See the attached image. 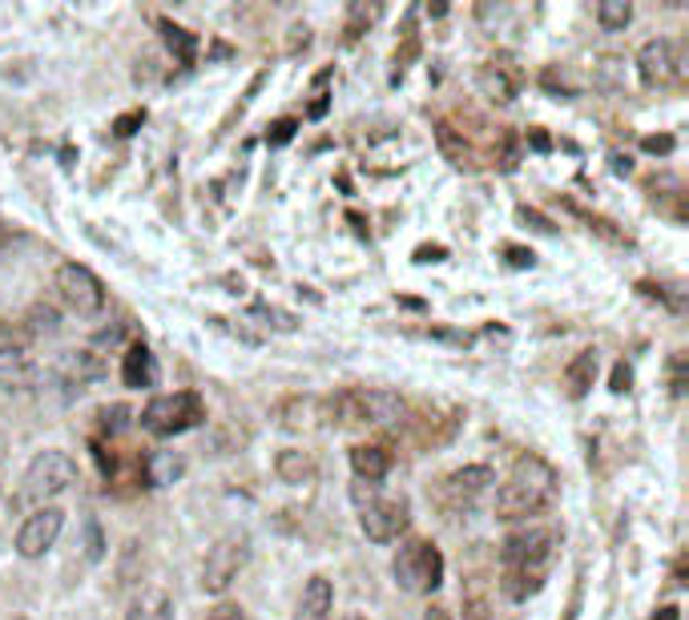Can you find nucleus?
<instances>
[{"mask_svg":"<svg viewBox=\"0 0 689 620\" xmlns=\"http://www.w3.org/2000/svg\"><path fill=\"white\" fill-rule=\"evenodd\" d=\"M557 544H561V535L552 532V528H524V532L508 535L505 548H500V560H505L500 589H505L508 600L524 605V600H533L536 592L545 589Z\"/></svg>","mask_w":689,"mask_h":620,"instance_id":"1","label":"nucleus"},{"mask_svg":"<svg viewBox=\"0 0 689 620\" xmlns=\"http://www.w3.org/2000/svg\"><path fill=\"white\" fill-rule=\"evenodd\" d=\"M557 500V472L540 455H521L496 492V520H528Z\"/></svg>","mask_w":689,"mask_h":620,"instance_id":"2","label":"nucleus"},{"mask_svg":"<svg viewBox=\"0 0 689 620\" xmlns=\"http://www.w3.org/2000/svg\"><path fill=\"white\" fill-rule=\"evenodd\" d=\"M323 411L331 423H347V427H383L404 415V399L383 387H352L339 391L335 399H327Z\"/></svg>","mask_w":689,"mask_h":620,"instance_id":"3","label":"nucleus"},{"mask_svg":"<svg viewBox=\"0 0 689 620\" xmlns=\"http://www.w3.org/2000/svg\"><path fill=\"white\" fill-rule=\"evenodd\" d=\"M392 577L411 596H428L444 584V552L432 540H404L392 560Z\"/></svg>","mask_w":689,"mask_h":620,"instance_id":"4","label":"nucleus"},{"mask_svg":"<svg viewBox=\"0 0 689 620\" xmlns=\"http://www.w3.org/2000/svg\"><path fill=\"white\" fill-rule=\"evenodd\" d=\"M73 479H77V460H73L69 451L61 448L37 451L33 464L25 467V479H21V500L44 507V500H56L61 492H69Z\"/></svg>","mask_w":689,"mask_h":620,"instance_id":"5","label":"nucleus"},{"mask_svg":"<svg viewBox=\"0 0 689 620\" xmlns=\"http://www.w3.org/2000/svg\"><path fill=\"white\" fill-rule=\"evenodd\" d=\"M206 419V403L197 391H174V395H154L145 408H141V427L150 436H182L190 427Z\"/></svg>","mask_w":689,"mask_h":620,"instance_id":"6","label":"nucleus"},{"mask_svg":"<svg viewBox=\"0 0 689 620\" xmlns=\"http://www.w3.org/2000/svg\"><path fill=\"white\" fill-rule=\"evenodd\" d=\"M251 564V535L246 532H226L214 540V548L206 552V564H202V592L210 596H222L239 572Z\"/></svg>","mask_w":689,"mask_h":620,"instance_id":"7","label":"nucleus"},{"mask_svg":"<svg viewBox=\"0 0 689 620\" xmlns=\"http://www.w3.org/2000/svg\"><path fill=\"white\" fill-rule=\"evenodd\" d=\"M53 286H56V295H61V302H65L73 314H81V319H93V314L105 310V286H101L98 274L89 267H81V262H61Z\"/></svg>","mask_w":689,"mask_h":620,"instance_id":"8","label":"nucleus"},{"mask_svg":"<svg viewBox=\"0 0 689 620\" xmlns=\"http://www.w3.org/2000/svg\"><path fill=\"white\" fill-rule=\"evenodd\" d=\"M359 524H363V535L375 540V544H392L408 532L411 524V507L408 500H371V504L359 507Z\"/></svg>","mask_w":689,"mask_h":620,"instance_id":"9","label":"nucleus"},{"mask_svg":"<svg viewBox=\"0 0 689 620\" xmlns=\"http://www.w3.org/2000/svg\"><path fill=\"white\" fill-rule=\"evenodd\" d=\"M65 528V512L56 504H44L37 507L25 524H21V532H16V552L25 556V560H41L44 552L56 544V535Z\"/></svg>","mask_w":689,"mask_h":620,"instance_id":"10","label":"nucleus"},{"mask_svg":"<svg viewBox=\"0 0 689 620\" xmlns=\"http://www.w3.org/2000/svg\"><path fill=\"white\" fill-rule=\"evenodd\" d=\"M637 73H641V81L649 89H665V85H674L681 77V53H677V44L669 37H653V41L641 44V53H637Z\"/></svg>","mask_w":689,"mask_h":620,"instance_id":"11","label":"nucleus"},{"mask_svg":"<svg viewBox=\"0 0 689 620\" xmlns=\"http://www.w3.org/2000/svg\"><path fill=\"white\" fill-rule=\"evenodd\" d=\"M493 479H496L493 467H484V464L460 467V472H451V476L439 479V500L448 507H472L480 495L488 492Z\"/></svg>","mask_w":689,"mask_h":620,"instance_id":"12","label":"nucleus"},{"mask_svg":"<svg viewBox=\"0 0 689 620\" xmlns=\"http://www.w3.org/2000/svg\"><path fill=\"white\" fill-rule=\"evenodd\" d=\"M41 383V366L28 354V347L0 343V387L4 391H33Z\"/></svg>","mask_w":689,"mask_h":620,"instance_id":"13","label":"nucleus"},{"mask_svg":"<svg viewBox=\"0 0 689 620\" xmlns=\"http://www.w3.org/2000/svg\"><path fill=\"white\" fill-rule=\"evenodd\" d=\"M53 371H56V379H65L69 387H77V391H81L85 383H98L101 375H105V363H101L98 351H89V347H77V351L61 354Z\"/></svg>","mask_w":689,"mask_h":620,"instance_id":"14","label":"nucleus"},{"mask_svg":"<svg viewBox=\"0 0 689 620\" xmlns=\"http://www.w3.org/2000/svg\"><path fill=\"white\" fill-rule=\"evenodd\" d=\"M331 608H335V584L327 577H310L298 596L295 620H331Z\"/></svg>","mask_w":689,"mask_h":620,"instance_id":"15","label":"nucleus"},{"mask_svg":"<svg viewBox=\"0 0 689 620\" xmlns=\"http://www.w3.org/2000/svg\"><path fill=\"white\" fill-rule=\"evenodd\" d=\"M122 379H126V387H154L157 383V359L145 343H133L122 354Z\"/></svg>","mask_w":689,"mask_h":620,"instance_id":"16","label":"nucleus"},{"mask_svg":"<svg viewBox=\"0 0 689 620\" xmlns=\"http://www.w3.org/2000/svg\"><path fill=\"white\" fill-rule=\"evenodd\" d=\"M476 85L484 98L500 101V105H508V101L516 98V77L508 69V61H488V65H480Z\"/></svg>","mask_w":689,"mask_h":620,"instance_id":"17","label":"nucleus"},{"mask_svg":"<svg viewBox=\"0 0 689 620\" xmlns=\"http://www.w3.org/2000/svg\"><path fill=\"white\" fill-rule=\"evenodd\" d=\"M352 472L363 483H380L392 472V451L375 448V443H359V448H352Z\"/></svg>","mask_w":689,"mask_h":620,"instance_id":"18","label":"nucleus"},{"mask_svg":"<svg viewBox=\"0 0 689 620\" xmlns=\"http://www.w3.org/2000/svg\"><path fill=\"white\" fill-rule=\"evenodd\" d=\"M319 419H323V403H319V399H303V395H295V399H286L279 408V423L286 431H310Z\"/></svg>","mask_w":689,"mask_h":620,"instance_id":"19","label":"nucleus"},{"mask_svg":"<svg viewBox=\"0 0 689 620\" xmlns=\"http://www.w3.org/2000/svg\"><path fill=\"white\" fill-rule=\"evenodd\" d=\"M275 472H279L282 483H315V476H319V467H315V460H310L307 451H295L286 448L275 455Z\"/></svg>","mask_w":689,"mask_h":620,"instance_id":"20","label":"nucleus"},{"mask_svg":"<svg viewBox=\"0 0 689 620\" xmlns=\"http://www.w3.org/2000/svg\"><path fill=\"white\" fill-rule=\"evenodd\" d=\"M126 620H174V600H169L166 592L145 589L138 600L126 608Z\"/></svg>","mask_w":689,"mask_h":620,"instance_id":"21","label":"nucleus"},{"mask_svg":"<svg viewBox=\"0 0 689 620\" xmlns=\"http://www.w3.org/2000/svg\"><path fill=\"white\" fill-rule=\"evenodd\" d=\"M592 379H597V351H580L573 363L564 366V387H569V395H573V399L589 395Z\"/></svg>","mask_w":689,"mask_h":620,"instance_id":"22","label":"nucleus"},{"mask_svg":"<svg viewBox=\"0 0 689 620\" xmlns=\"http://www.w3.org/2000/svg\"><path fill=\"white\" fill-rule=\"evenodd\" d=\"M157 28H162V37H166V44H169V53L178 56L182 65H194V56H197V37L190 33V28H182V25H174V21H157Z\"/></svg>","mask_w":689,"mask_h":620,"instance_id":"23","label":"nucleus"},{"mask_svg":"<svg viewBox=\"0 0 689 620\" xmlns=\"http://www.w3.org/2000/svg\"><path fill=\"white\" fill-rule=\"evenodd\" d=\"M56 326H61V319H56V310L44 307V302H33V307L25 310V319H21V331H25L28 338L56 335Z\"/></svg>","mask_w":689,"mask_h":620,"instance_id":"24","label":"nucleus"},{"mask_svg":"<svg viewBox=\"0 0 689 620\" xmlns=\"http://www.w3.org/2000/svg\"><path fill=\"white\" fill-rule=\"evenodd\" d=\"M592 85L605 89V93H621L625 89V61L621 56H601L592 65Z\"/></svg>","mask_w":689,"mask_h":620,"instance_id":"25","label":"nucleus"},{"mask_svg":"<svg viewBox=\"0 0 689 620\" xmlns=\"http://www.w3.org/2000/svg\"><path fill=\"white\" fill-rule=\"evenodd\" d=\"M597 21H601L605 33H621V28L634 21V4L629 0H601L597 4Z\"/></svg>","mask_w":689,"mask_h":620,"instance_id":"26","label":"nucleus"},{"mask_svg":"<svg viewBox=\"0 0 689 620\" xmlns=\"http://www.w3.org/2000/svg\"><path fill=\"white\" fill-rule=\"evenodd\" d=\"M178 472H182V464H178L174 455H154V460H150V483H154V488L169 483V479L178 476Z\"/></svg>","mask_w":689,"mask_h":620,"instance_id":"27","label":"nucleus"},{"mask_svg":"<svg viewBox=\"0 0 689 620\" xmlns=\"http://www.w3.org/2000/svg\"><path fill=\"white\" fill-rule=\"evenodd\" d=\"M540 85H545V89H552V93H561V98H573V93H577V85L569 81V73H561L557 65H552V69H545Z\"/></svg>","mask_w":689,"mask_h":620,"instance_id":"28","label":"nucleus"},{"mask_svg":"<svg viewBox=\"0 0 689 620\" xmlns=\"http://www.w3.org/2000/svg\"><path fill=\"white\" fill-rule=\"evenodd\" d=\"M295 133H298L295 117H282V121H275V126L267 129V145H275V150H279V145H286V141L295 138Z\"/></svg>","mask_w":689,"mask_h":620,"instance_id":"29","label":"nucleus"},{"mask_svg":"<svg viewBox=\"0 0 689 620\" xmlns=\"http://www.w3.org/2000/svg\"><path fill=\"white\" fill-rule=\"evenodd\" d=\"M126 415L129 408H122V403H117V408H105L101 411V427H105V431H122V427H126Z\"/></svg>","mask_w":689,"mask_h":620,"instance_id":"30","label":"nucleus"},{"mask_svg":"<svg viewBox=\"0 0 689 620\" xmlns=\"http://www.w3.org/2000/svg\"><path fill=\"white\" fill-rule=\"evenodd\" d=\"M206 620H251L242 605H218Z\"/></svg>","mask_w":689,"mask_h":620,"instance_id":"31","label":"nucleus"},{"mask_svg":"<svg viewBox=\"0 0 689 620\" xmlns=\"http://www.w3.org/2000/svg\"><path fill=\"white\" fill-rule=\"evenodd\" d=\"M310 44V28L307 25H291V41H286V49L291 53H298V49H307Z\"/></svg>","mask_w":689,"mask_h":620,"instance_id":"32","label":"nucleus"},{"mask_svg":"<svg viewBox=\"0 0 689 620\" xmlns=\"http://www.w3.org/2000/svg\"><path fill=\"white\" fill-rule=\"evenodd\" d=\"M508 262H512V267H533L536 262V254L533 250H524V246H508Z\"/></svg>","mask_w":689,"mask_h":620,"instance_id":"33","label":"nucleus"},{"mask_svg":"<svg viewBox=\"0 0 689 620\" xmlns=\"http://www.w3.org/2000/svg\"><path fill=\"white\" fill-rule=\"evenodd\" d=\"M141 121H145V113H126V117H117V126H113V129H117V133H122V138H129V133H133V126H141Z\"/></svg>","mask_w":689,"mask_h":620,"instance_id":"34","label":"nucleus"},{"mask_svg":"<svg viewBox=\"0 0 689 620\" xmlns=\"http://www.w3.org/2000/svg\"><path fill=\"white\" fill-rule=\"evenodd\" d=\"M641 145H646L649 154H669V150H674V138H646Z\"/></svg>","mask_w":689,"mask_h":620,"instance_id":"35","label":"nucleus"},{"mask_svg":"<svg viewBox=\"0 0 689 620\" xmlns=\"http://www.w3.org/2000/svg\"><path fill=\"white\" fill-rule=\"evenodd\" d=\"M629 379H634V375H629V366L625 363H617V371H613V391H629Z\"/></svg>","mask_w":689,"mask_h":620,"instance_id":"36","label":"nucleus"},{"mask_svg":"<svg viewBox=\"0 0 689 620\" xmlns=\"http://www.w3.org/2000/svg\"><path fill=\"white\" fill-rule=\"evenodd\" d=\"M439 258H444V250H439V246H432V250H428V246H423V250H416V262H439Z\"/></svg>","mask_w":689,"mask_h":620,"instance_id":"37","label":"nucleus"},{"mask_svg":"<svg viewBox=\"0 0 689 620\" xmlns=\"http://www.w3.org/2000/svg\"><path fill=\"white\" fill-rule=\"evenodd\" d=\"M653 620H681V608L665 605V608H658V612H653Z\"/></svg>","mask_w":689,"mask_h":620,"instance_id":"38","label":"nucleus"},{"mask_svg":"<svg viewBox=\"0 0 689 620\" xmlns=\"http://www.w3.org/2000/svg\"><path fill=\"white\" fill-rule=\"evenodd\" d=\"M423 620H456V617H451L448 608H439V605H432V608H428V612H423Z\"/></svg>","mask_w":689,"mask_h":620,"instance_id":"39","label":"nucleus"},{"mask_svg":"<svg viewBox=\"0 0 689 620\" xmlns=\"http://www.w3.org/2000/svg\"><path fill=\"white\" fill-rule=\"evenodd\" d=\"M533 145H536V150H549L552 141H549V138H545V133H533Z\"/></svg>","mask_w":689,"mask_h":620,"instance_id":"40","label":"nucleus"},{"mask_svg":"<svg viewBox=\"0 0 689 620\" xmlns=\"http://www.w3.org/2000/svg\"><path fill=\"white\" fill-rule=\"evenodd\" d=\"M339 620H367L363 612H347V617H339Z\"/></svg>","mask_w":689,"mask_h":620,"instance_id":"41","label":"nucleus"},{"mask_svg":"<svg viewBox=\"0 0 689 620\" xmlns=\"http://www.w3.org/2000/svg\"><path fill=\"white\" fill-rule=\"evenodd\" d=\"M13 620H25V617H13Z\"/></svg>","mask_w":689,"mask_h":620,"instance_id":"42","label":"nucleus"}]
</instances>
